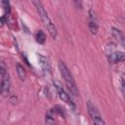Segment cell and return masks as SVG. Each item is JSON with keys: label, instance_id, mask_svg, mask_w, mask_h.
I'll return each instance as SVG.
<instances>
[{"label": "cell", "instance_id": "6da1fadb", "mask_svg": "<svg viewBox=\"0 0 125 125\" xmlns=\"http://www.w3.org/2000/svg\"><path fill=\"white\" fill-rule=\"evenodd\" d=\"M32 4L35 6L36 8V11H37V14L43 23V25L45 26V28L47 29V31L49 32V34L51 35V37L53 39H56L57 38V35H58V31H57V27L55 26V24L53 23V21H51L47 11L45 10L43 4L40 2V1H32Z\"/></svg>", "mask_w": 125, "mask_h": 125}, {"label": "cell", "instance_id": "7c38bea8", "mask_svg": "<svg viewBox=\"0 0 125 125\" xmlns=\"http://www.w3.org/2000/svg\"><path fill=\"white\" fill-rule=\"evenodd\" d=\"M3 8H4V11H5V15L4 16H8L11 14V5H10V2L9 1H2L1 2Z\"/></svg>", "mask_w": 125, "mask_h": 125}, {"label": "cell", "instance_id": "30bf717a", "mask_svg": "<svg viewBox=\"0 0 125 125\" xmlns=\"http://www.w3.org/2000/svg\"><path fill=\"white\" fill-rule=\"evenodd\" d=\"M35 40L39 44H44L46 42V34L43 30H37L35 33Z\"/></svg>", "mask_w": 125, "mask_h": 125}, {"label": "cell", "instance_id": "5bb4252c", "mask_svg": "<svg viewBox=\"0 0 125 125\" xmlns=\"http://www.w3.org/2000/svg\"><path fill=\"white\" fill-rule=\"evenodd\" d=\"M116 59H117V62H123L124 59H125V55H124V53L121 52V51H117V52H116Z\"/></svg>", "mask_w": 125, "mask_h": 125}, {"label": "cell", "instance_id": "5b68a950", "mask_svg": "<svg viewBox=\"0 0 125 125\" xmlns=\"http://www.w3.org/2000/svg\"><path fill=\"white\" fill-rule=\"evenodd\" d=\"M54 84H55V86H56V89H57V92H58V95H59V97H60V99L62 101V102H64L65 104H67L68 105H70L71 107H75V104H73V102L71 101V99H70V97L68 96V94L63 90V88H62V86L58 82V81H54Z\"/></svg>", "mask_w": 125, "mask_h": 125}, {"label": "cell", "instance_id": "4fadbf2b", "mask_svg": "<svg viewBox=\"0 0 125 125\" xmlns=\"http://www.w3.org/2000/svg\"><path fill=\"white\" fill-rule=\"evenodd\" d=\"M0 75L3 77V76H6L8 75V68H7V65L4 62L0 61Z\"/></svg>", "mask_w": 125, "mask_h": 125}, {"label": "cell", "instance_id": "8992f818", "mask_svg": "<svg viewBox=\"0 0 125 125\" xmlns=\"http://www.w3.org/2000/svg\"><path fill=\"white\" fill-rule=\"evenodd\" d=\"M11 90V81L9 74L6 76H3L0 82V94L2 97H8Z\"/></svg>", "mask_w": 125, "mask_h": 125}, {"label": "cell", "instance_id": "ba28073f", "mask_svg": "<svg viewBox=\"0 0 125 125\" xmlns=\"http://www.w3.org/2000/svg\"><path fill=\"white\" fill-rule=\"evenodd\" d=\"M111 32H112V35L116 39H118L121 42L122 45H124V33H123V31H121L120 29H118L116 27H112L111 28Z\"/></svg>", "mask_w": 125, "mask_h": 125}, {"label": "cell", "instance_id": "3957f363", "mask_svg": "<svg viewBox=\"0 0 125 125\" xmlns=\"http://www.w3.org/2000/svg\"><path fill=\"white\" fill-rule=\"evenodd\" d=\"M86 106H87V111L89 113V116L94 122V125H105V122L102 117V114L100 113L97 106L91 101L87 102Z\"/></svg>", "mask_w": 125, "mask_h": 125}, {"label": "cell", "instance_id": "52a82bcc", "mask_svg": "<svg viewBox=\"0 0 125 125\" xmlns=\"http://www.w3.org/2000/svg\"><path fill=\"white\" fill-rule=\"evenodd\" d=\"M38 61H39L40 66L42 67V69H43L44 71H46V72H50V71H51V64H50V62H49V60H48L45 56L39 54V55H38Z\"/></svg>", "mask_w": 125, "mask_h": 125}, {"label": "cell", "instance_id": "8fae6325", "mask_svg": "<svg viewBox=\"0 0 125 125\" xmlns=\"http://www.w3.org/2000/svg\"><path fill=\"white\" fill-rule=\"evenodd\" d=\"M45 120H46V124H47V125H56L55 118H54V116H53L51 110L46 114V118H45Z\"/></svg>", "mask_w": 125, "mask_h": 125}, {"label": "cell", "instance_id": "9c48e42d", "mask_svg": "<svg viewBox=\"0 0 125 125\" xmlns=\"http://www.w3.org/2000/svg\"><path fill=\"white\" fill-rule=\"evenodd\" d=\"M16 67H17V73H18L19 78L21 81H24L26 79V71H25V68L21 63H17V66Z\"/></svg>", "mask_w": 125, "mask_h": 125}, {"label": "cell", "instance_id": "9a60e30c", "mask_svg": "<svg viewBox=\"0 0 125 125\" xmlns=\"http://www.w3.org/2000/svg\"><path fill=\"white\" fill-rule=\"evenodd\" d=\"M120 85H121L120 86L121 87V92L123 93L124 92V76L123 75L121 76V79H120Z\"/></svg>", "mask_w": 125, "mask_h": 125}, {"label": "cell", "instance_id": "2e32d148", "mask_svg": "<svg viewBox=\"0 0 125 125\" xmlns=\"http://www.w3.org/2000/svg\"><path fill=\"white\" fill-rule=\"evenodd\" d=\"M74 4H75L77 7L79 6V8L81 9V2H80V1H74Z\"/></svg>", "mask_w": 125, "mask_h": 125}, {"label": "cell", "instance_id": "277c9868", "mask_svg": "<svg viewBox=\"0 0 125 125\" xmlns=\"http://www.w3.org/2000/svg\"><path fill=\"white\" fill-rule=\"evenodd\" d=\"M87 24H88V28L91 31V33L92 34H97V32L99 30V25H98L97 15H96L94 10H89V12H88Z\"/></svg>", "mask_w": 125, "mask_h": 125}, {"label": "cell", "instance_id": "7a4b0ae2", "mask_svg": "<svg viewBox=\"0 0 125 125\" xmlns=\"http://www.w3.org/2000/svg\"><path fill=\"white\" fill-rule=\"evenodd\" d=\"M58 67H59V70L61 72V75L62 76V78H63V80L65 82V85H66L67 89L74 96H78L79 95V90H78V88L76 86V83H75V80H74V78L72 76V73L68 69L67 65L64 63V62L59 61Z\"/></svg>", "mask_w": 125, "mask_h": 125}, {"label": "cell", "instance_id": "e0dca14e", "mask_svg": "<svg viewBox=\"0 0 125 125\" xmlns=\"http://www.w3.org/2000/svg\"><path fill=\"white\" fill-rule=\"evenodd\" d=\"M21 23H22V27H24V29H25V32H26V33H28V28H27V27L25 26L24 22H21Z\"/></svg>", "mask_w": 125, "mask_h": 125}]
</instances>
